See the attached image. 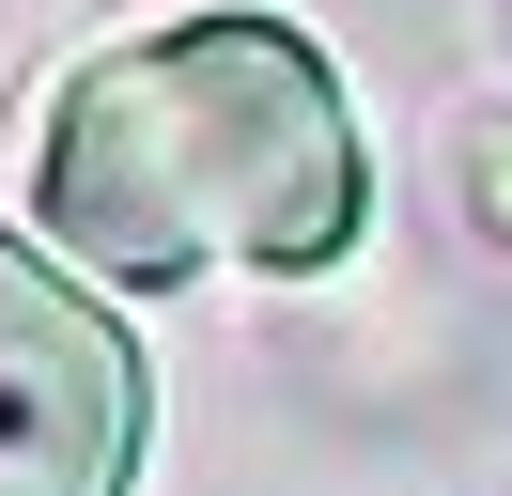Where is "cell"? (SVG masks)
Wrapping results in <instances>:
<instances>
[{"mask_svg":"<svg viewBox=\"0 0 512 496\" xmlns=\"http://www.w3.org/2000/svg\"><path fill=\"white\" fill-rule=\"evenodd\" d=\"M140 341L47 248L0 233V496H125L140 481Z\"/></svg>","mask_w":512,"mask_h":496,"instance_id":"cell-2","label":"cell"},{"mask_svg":"<svg viewBox=\"0 0 512 496\" xmlns=\"http://www.w3.org/2000/svg\"><path fill=\"white\" fill-rule=\"evenodd\" d=\"M47 233L125 295L171 279H311L373 217V155L311 31L280 16H187L156 47H109L47 124Z\"/></svg>","mask_w":512,"mask_h":496,"instance_id":"cell-1","label":"cell"}]
</instances>
